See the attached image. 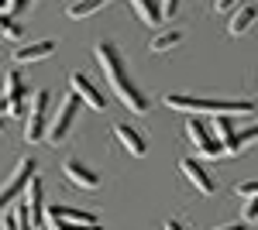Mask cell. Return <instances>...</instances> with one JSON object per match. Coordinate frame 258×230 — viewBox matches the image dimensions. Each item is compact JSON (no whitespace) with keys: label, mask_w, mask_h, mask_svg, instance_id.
I'll list each match as a JSON object with an SVG mask.
<instances>
[{"label":"cell","mask_w":258,"mask_h":230,"mask_svg":"<svg viewBox=\"0 0 258 230\" xmlns=\"http://www.w3.org/2000/svg\"><path fill=\"white\" fill-rule=\"evenodd\" d=\"M97 65L100 72L107 76V83H110V90L117 93V100L131 110V114H148V96L138 90V83L131 79V72H127V65H124V55H120V48L114 45V41H100L97 45Z\"/></svg>","instance_id":"1"},{"label":"cell","mask_w":258,"mask_h":230,"mask_svg":"<svg viewBox=\"0 0 258 230\" xmlns=\"http://www.w3.org/2000/svg\"><path fill=\"white\" fill-rule=\"evenodd\" d=\"M169 110H179V114H189V117H214V114H255V103L248 100H210V96H193V93H165L162 100Z\"/></svg>","instance_id":"2"},{"label":"cell","mask_w":258,"mask_h":230,"mask_svg":"<svg viewBox=\"0 0 258 230\" xmlns=\"http://www.w3.org/2000/svg\"><path fill=\"white\" fill-rule=\"evenodd\" d=\"M48 117H52V93L48 90H35L28 96V110H24V141L28 144H38L45 137Z\"/></svg>","instance_id":"3"},{"label":"cell","mask_w":258,"mask_h":230,"mask_svg":"<svg viewBox=\"0 0 258 230\" xmlns=\"http://www.w3.org/2000/svg\"><path fill=\"white\" fill-rule=\"evenodd\" d=\"M80 107H83V103H80V96L73 93V90L59 100L55 114L48 117V131H45V141H48V144H62V141L69 137L73 120H76V114H80Z\"/></svg>","instance_id":"4"},{"label":"cell","mask_w":258,"mask_h":230,"mask_svg":"<svg viewBox=\"0 0 258 230\" xmlns=\"http://www.w3.org/2000/svg\"><path fill=\"white\" fill-rule=\"evenodd\" d=\"M0 86H4V103H0V114L24 117V110H28V86H24L21 72H18V69H7V72H4V79H0Z\"/></svg>","instance_id":"5"},{"label":"cell","mask_w":258,"mask_h":230,"mask_svg":"<svg viewBox=\"0 0 258 230\" xmlns=\"http://www.w3.org/2000/svg\"><path fill=\"white\" fill-rule=\"evenodd\" d=\"M38 172V162L31 158V155H24L18 165H14V172H11V179L0 186V213L7 210L14 199H21V192H24V186H28V179Z\"/></svg>","instance_id":"6"},{"label":"cell","mask_w":258,"mask_h":230,"mask_svg":"<svg viewBox=\"0 0 258 230\" xmlns=\"http://www.w3.org/2000/svg\"><path fill=\"white\" fill-rule=\"evenodd\" d=\"M24 216H28V230H38L45 227V186H41L38 175H31L28 179V186H24Z\"/></svg>","instance_id":"7"},{"label":"cell","mask_w":258,"mask_h":230,"mask_svg":"<svg viewBox=\"0 0 258 230\" xmlns=\"http://www.w3.org/2000/svg\"><path fill=\"white\" fill-rule=\"evenodd\" d=\"M186 137H189V144L197 148L203 158H224V151H220V144H217V137L210 134L203 124H200L197 117H189L186 120Z\"/></svg>","instance_id":"8"},{"label":"cell","mask_w":258,"mask_h":230,"mask_svg":"<svg viewBox=\"0 0 258 230\" xmlns=\"http://www.w3.org/2000/svg\"><path fill=\"white\" fill-rule=\"evenodd\" d=\"M179 172L189 179V186H193V189H200V196H214V192H217V182H214V175L207 172V169L200 165L197 158H182V162H179Z\"/></svg>","instance_id":"9"},{"label":"cell","mask_w":258,"mask_h":230,"mask_svg":"<svg viewBox=\"0 0 258 230\" xmlns=\"http://www.w3.org/2000/svg\"><path fill=\"white\" fill-rule=\"evenodd\" d=\"M62 175H66L73 186H80V189H100V172H93L80 158H66V162H62Z\"/></svg>","instance_id":"10"},{"label":"cell","mask_w":258,"mask_h":230,"mask_svg":"<svg viewBox=\"0 0 258 230\" xmlns=\"http://www.w3.org/2000/svg\"><path fill=\"white\" fill-rule=\"evenodd\" d=\"M69 90L80 96V103L93 107V110H107V96L100 93V90L86 76H83V72H73V76H69Z\"/></svg>","instance_id":"11"},{"label":"cell","mask_w":258,"mask_h":230,"mask_svg":"<svg viewBox=\"0 0 258 230\" xmlns=\"http://www.w3.org/2000/svg\"><path fill=\"white\" fill-rule=\"evenodd\" d=\"M55 41L52 38H41V41H31V45H21L18 52H14V62L18 65H31V62H41V58H48V55H55Z\"/></svg>","instance_id":"12"},{"label":"cell","mask_w":258,"mask_h":230,"mask_svg":"<svg viewBox=\"0 0 258 230\" xmlns=\"http://www.w3.org/2000/svg\"><path fill=\"white\" fill-rule=\"evenodd\" d=\"M255 18H258V4H238L234 7V14H231V21H227V35H244L251 24H255Z\"/></svg>","instance_id":"13"},{"label":"cell","mask_w":258,"mask_h":230,"mask_svg":"<svg viewBox=\"0 0 258 230\" xmlns=\"http://www.w3.org/2000/svg\"><path fill=\"white\" fill-rule=\"evenodd\" d=\"M114 137H117V141H120V144H124L131 155H135V158H145V151H148L145 137H141L138 131L131 127V124H117V127H114Z\"/></svg>","instance_id":"14"},{"label":"cell","mask_w":258,"mask_h":230,"mask_svg":"<svg viewBox=\"0 0 258 230\" xmlns=\"http://www.w3.org/2000/svg\"><path fill=\"white\" fill-rule=\"evenodd\" d=\"M131 4V11H135V18L141 24H148V28H159L162 24V11H159V0H127Z\"/></svg>","instance_id":"15"},{"label":"cell","mask_w":258,"mask_h":230,"mask_svg":"<svg viewBox=\"0 0 258 230\" xmlns=\"http://www.w3.org/2000/svg\"><path fill=\"white\" fill-rule=\"evenodd\" d=\"M182 45V31H155V38L148 41V48L155 52V55H162V52H172V48H179Z\"/></svg>","instance_id":"16"},{"label":"cell","mask_w":258,"mask_h":230,"mask_svg":"<svg viewBox=\"0 0 258 230\" xmlns=\"http://www.w3.org/2000/svg\"><path fill=\"white\" fill-rule=\"evenodd\" d=\"M251 141H258V124H251V127H244V131H234V137L224 144V155H241Z\"/></svg>","instance_id":"17"},{"label":"cell","mask_w":258,"mask_h":230,"mask_svg":"<svg viewBox=\"0 0 258 230\" xmlns=\"http://www.w3.org/2000/svg\"><path fill=\"white\" fill-rule=\"evenodd\" d=\"M110 0H73L69 7H66V14L73 21H80V18H90V14H97L100 7H107Z\"/></svg>","instance_id":"18"},{"label":"cell","mask_w":258,"mask_h":230,"mask_svg":"<svg viewBox=\"0 0 258 230\" xmlns=\"http://www.w3.org/2000/svg\"><path fill=\"white\" fill-rule=\"evenodd\" d=\"M214 134H217V144H220V151H224V144L234 137V120L227 114H214Z\"/></svg>","instance_id":"19"},{"label":"cell","mask_w":258,"mask_h":230,"mask_svg":"<svg viewBox=\"0 0 258 230\" xmlns=\"http://www.w3.org/2000/svg\"><path fill=\"white\" fill-rule=\"evenodd\" d=\"M24 31H21V24L14 18H7V14H0V41L7 45V41H18Z\"/></svg>","instance_id":"20"},{"label":"cell","mask_w":258,"mask_h":230,"mask_svg":"<svg viewBox=\"0 0 258 230\" xmlns=\"http://www.w3.org/2000/svg\"><path fill=\"white\" fill-rule=\"evenodd\" d=\"M31 4H35V0H4V14H7V18H18V14H24Z\"/></svg>","instance_id":"21"},{"label":"cell","mask_w":258,"mask_h":230,"mask_svg":"<svg viewBox=\"0 0 258 230\" xmlns=\"http://www.w3.org/2000/svg\"><path fill=\"white\" fill-rule=\"evenodd\" d=\"M258 220V196L244 199V210H241V223H255Z\"/></svg>","instance_id":"22"},{"label":"cell","mask_w":258,"mask_h":230,"mask_svg":"<svg viewBox=\"0 0 258 230\" xmlns=\"http://www.w3.org/2000/svg\"><path fill=\"white\" fill-rule=\"evenodd\" d=\"M48 227L52 230H103L97 223H66V220H48Z\"/></svg>","instance_id":"23"},{"label":"cell","mask_w":258,"mask_h":230,"mask_svg":"<svg viewBox=\"0 0 258 230\" xmlns=\"http://www.w3.org/2000/svg\"><path fill=\"white\" fill-rule=\"evenodd\" d=\"M179 7H182V0H159V11H162V21L179 14Z\"/></svg>","instance_id":"24"},{"label":"cell","mask_w":258,"mask_h":230,"mask_svg":"<svg viewBox=\"0 0 258 230\" xmlns=\"http://www.w3.org/2000/svg\"><path fill=\"white\" fill-rule=\"evenodd\" d=\"M238 196H244V199L258 196V179H251V182H241V186H238Z\"/></svg>","instance_id":"25"},{"label":"cell","mask_w":258,"mask_h":230,"mask_svg":"<svg viewBox=\"0 0 258 230\" xmlns=\"http://www.w3.org/2000/svg\"><path fill=\"white\" fill-rule=\"evenodd\" d=\"M238 7V0H214V11L217 14H227V11H234Z\"/></svg>","instance_id":"26"},{"label":"cell","mask_w":258,"mask_h":230,"mask_svg":"<svg viewBox=\"0 0 258 230\" xmlns=\"http://www.w3.org/2000/svg\"><path fill=\"white\" fill-rule=\"evenodd\" d=\"M0 230H21V227H18V220H14L11 213H0Z\"/></svg>","instance_id":"27"},{"label":"cell","mask_w":258,"mask_h":230,"mask_svg":"<svg viewBox=\"0 0 258 230\" xmlns=\"http://www.w3.org/2000/svg\"><path fill=\"white\" fill-rule=\"evenodd\" d=\"M165 230H186V223H179V220H165Z\"/></svg>","instance_id":"28"},{"label":"cell","mask_w":258,"mask_h":230,"mask_svg":"<svg viewBox=\"0 0 258 230\" xmlns=\"http://www.w3.org/2000/svg\"><path fill=\"white\" fill-rule=\"evenodd\" d=\"M214 230H248V223H231V227H214Z\"/></svg>","instance_id":"29"},{"label":"cell","mask_w":258,"mask_h":230,"mask_svg":"<svg viewBox=\"0 0 258 230\" xmlns=\"http://www.w3.org/2000/svg\"><path fill=\"white\" fill-rule=\"evenodd\" d=\"M0 131H4V117H0Z\"/></svg>","instance_id":"30"}]
</instances>
